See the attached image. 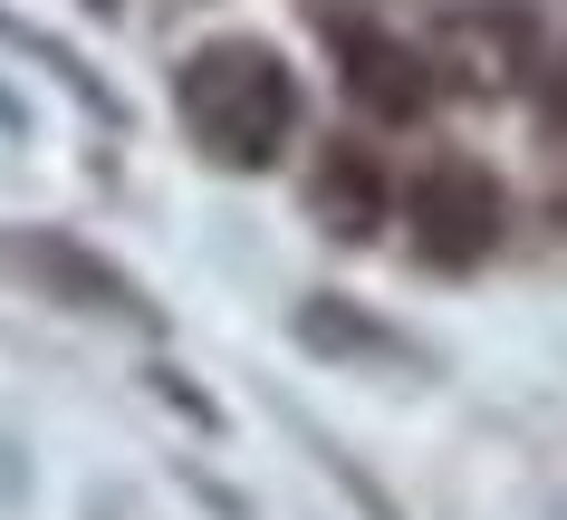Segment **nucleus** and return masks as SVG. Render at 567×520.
Returning a JSON list of instances; mask_svg holds the SVG:
<instances>
[{
    "label": "nucleus",
    "mask_w": 567,
    "mask_h": 520,
    "mask_svg": "<svg viewBox=\"0 0 567 520\" xmlns=\"http://www.w3.org/2000/svg\"><path fill=\"white\" fill-rule=\"evenodd\" d=\"M174 96H183V125H193L221 164H240V174L279 164L289 135H299V78H289V59L260 49V39H212V49H193Z\"/></svg>",
    "instance_id": "obj_1"
},
{
    "label": "nucleus",
    "mask_w": 567,
    "mask_h": 520,
    "mask_svg": "<svg viewBox=\"0 0 567 520\" xmlns=\"http://www.w3.org/2000/svg\"><path fill=\"white\" fill-rule=\"evenodd\" d=\"M404 222H414V251L433 271H472V261H491L501 232H509L501 174L472 164V154H433L414 184H404Z\"/></svg>",
    "instance_id": "obj_2"
},
{
    "label": "nucleus",
    "mask_w": 567,
    "mask_h": 520,
    "mask_svg": "<svg viewBox=\"0 0 567 520\" xmlns=\"http://www.w3.org/2000/svg\"><path fill=\"white\" fill-rule=\"evenodd\" d=\"M328 59H337L347 106L375 116V125H414L423 106H433V68H423L394 30H375L365 10H328Z\"/></svg>",
    "instance_id": "obj_3"
},
{
    "label": "nucleus",
    "mask_w": 567,
    "mask_h": 520,
    "mask_svg": "<svg viewBox=\"0 0 567 520\" xmlns=\"http://www.w3.org/2000/svg\"><path fill=\"white\" fill-rule=\"evenodd\" d=\"M308 203H318V222H328L337 242H375V232L394 222V174L365 145H318V164H308Z\"/></svg>",
    "instance_id": "obj_4"
},
{
    "label": "nucleus",
    "mask_w": 567,
    "mask_h": 520,
    "mask_svg": "<svg viewBox=\"0 0 567 520\" xmlns=\"http://www.w3.org/2000/svg\"><path fill=\"white\" fill-rule=\"evenodd\" d=\"M20 271L49 279V289H68V299H87V308H106V318H145V299L125 289V271H106L96 251L59 242V232H30V242H20Z\"/></svg>",
    "instance_id": "obj_5"
},
{
    "label": "nucleus",
    "mask_w": 567,
    "mask_h": 520,
    "mask_svg": "<svg viewBox=\"0 0 567 520\" xmlns=\"http://www.w3.org/2000/svg\"><path fill=\"white\" fill-rule=\"evenodd\" d=\"M548 106H558V116H567V78H558V88H548Z\"/></svg>",
    "instance_id": "obj_6"
},
{
    "label": "nucleus",
    "mask_w": 567,
    "mask_h": 520,
    "mask_svg": "<svg viewBox=\"0 0 567 520\" xmlns=\"http://www.w3.org/2000/svg\"><path fill=\"white\" fill-rule=\"evenodd\" d=\"M87 10H116V0H87Z\"/></svg>",
    "instance_id": "obj_7"
}]
</instances>
